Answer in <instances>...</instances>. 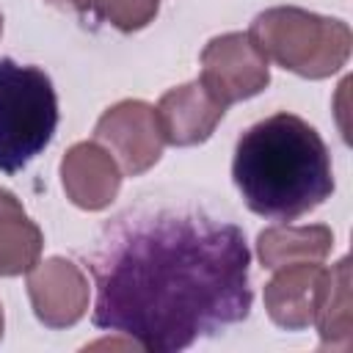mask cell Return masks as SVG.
I'll return each mask as SVG.
<instances>
[{
	"label": "cell",
	"instance_id": "obj_1",
	"mask_svg": "<svg viewBox=\"0 0 353 353\" xmlns=\"http://www.w3.org/2000/svg\"><path fill=\"white\" fill-rule=\"evenodd\" d=\"M251 251L234 223L201 212L121 215L91 259L94 325L176 353L251 312Z\"/></svg>",
	"mask_w": 353,
	"mask_h": 353
},
{
	"label": "cell",
	"instance_id": "obj_2",
	"mask_svg": "<svg viewBox=\"0 0 353 353\" xmlns=\"http://www.w3.org/2000/svg\"><path fill=\"white\" fill-rule=\"evenodd\" d=\"M232 176L248 210L273 221H295L334 193L328 146L295 113L251 124L237 138Z\"/></svg>",
	"mask_w": 353,
	"mask_h": 353
},
{
	"label": "cell",
	"instance_id": "obj_3",
	"mask_svg": "<svg viewBox=\"0 0 353 353\" xmlns=\"http://www.w3.org/2000/svg\"><path fill=\"white\" fill-rule=\"evenodd\" d=\"M248 36L265 58L309 80H323L339 72L353 47L347 22L295 6H279L256 14Z\"/></svg>",
	"mask_w": 353,
	"mask_h": 353
},
{
	"label": "cell",
	"instance_id": "obj_4",
	"mask_svg": "<svg viewBox=\"0 0 353 353\" xmlns=\"http://www.w3.org/2000/svg\"><path fill=\"white\" fill-rule=\"evenodd\" d=\"M58 127V94L39 66L0 58V171L17 174L47 149Z\"/></svg>",
	"mask_w": 353,
	"mask_h": 353
},
{
	"label": "cell",
	"instance_id": "obj_5",
	"mask_svg": "<svg viewBox=\"0 0 353 353\" xmlns=\"http://www.w3.org/2000/svg\"><path fill=\"white\" fill-rule=\"evenodd\" d=\"M199 83L223 105L251 99L270 83V66L248 33H223L201 50Z\"/></svg>",
	"mask_w": 353,
	"mask_h": 353
},
{
	"label": "cell",
	"instance_id": "obj_6",
	"mask_svg": "<svg viewBox=\"0 0 353 353\" xmlns=\"http://www.w3.org/2000/svg\"><path fill=\"white\" fill-rule=\"evenodd\" d=\"M94 141L113 154L127 176L149 171L165 143L154 108L141 99H124L108 108L94 127Z\"/></svg>",
	"mask_w": 353,
	"mask_h": 353
},
{
	"label": "cell",
	"instance_id": "obj_7",
	"mask_svg": "<svg viewBox=\"0 0 353 353\" xmlns=\"http://www.w3.org/2000/svg\"><path fill=\"white\" fill-rule=\"evenodd\" d=\"M28 295L47 328H69L88 309V279L63 256H50L28 270Z\"/></svg>",
	"mask_w": 353,
	"mask_h": 353
},
{
	"label": "cell",
	"instance_id": "obj_8",
	"mask_svg": "<svg viewBox=\"0 0 353 353\" xmlns=\"http://www.w3.org/2000/svg\"><path fill=\"white\" fill-rule=\"evenodd\" d=\"M328 270L317 262H295L276 268V276L265 284V309L270 320L287 331H301L314 323L325 290Z\"/></svg>",
	"mask_w": 353,
	"mask_h": 353
},
{
	"label": "cell",
	"instance_id": "obj_9",
	"mask_svg": "<svg viewBox=\"0 0 353 353\" xmlns=\"http://www.w3.org/2000/svg\"><path fill=\"white\" fill-rule=\"evenodd\" d=\"M163 141L171 146H196L204 143L218 121L223 119L226 108L199 83H185L165 91L154 108Z\"/></svg>",
	"mask_w": 353,
	"mask_h": 353
},
{
	"label": "cell",
	"instance_id": "obj_10",
	"mask_svg": "<svg viewBox=\"0 0 353 353\" xmlns=\"http://www.w3.org/2000/svg\"><path fill=\"white\" fill-rule=\"evenodd\" d=\"M61 182L69 201L80 210H105L121 188V171L102 143L83 141L63 154Z\"/></svg>",
	"mask_w": 353,
	"mask_h": 353
},
{
	"label": "cell",
	"instance_id": "obj_11",
	"mask_svg": "<svg viewBox=\"0 0 353 353\" xmlns=\"http://www.w3.org/2000/svg\"><path fill=\"white\" fill-rule=\"evenodd\" d=\"M41 229L28 218L22 201L0 188V276L28 273L41 256Z\"/></svg>",
	"mask_w": 353,
	"mask_h": 353
},
{
	"label": "cell",
	"instance_id": "obj_12",
	"mask_svg": "<svg viewBox=\"0 0 353 353\" xmlns=\"http://www.w3.org/2000/svg\"><path fill=\"white\" fill-rule=\"evenodd\" d=\"M334 245V232L323 223L312 226H270L256 237V256L276 270L295 262H320Z\"/></svg>",
	"mask_w": 353,
	"mask_h": 353
},
{
	"label": "cell",
	"instance_id": "obj_13",
	"mask_svg": "<svg viewBox=\"0 0 353 353\" xmlns=\"http://www.w3.org/2000/svg\"><path fill=\"white\" fill-rule=\"evenodd\" d=\"M314 325L320 331V345L331 350H347L353 342L350 320V259L342 256L325 279L320 306L314 312Z\"/></svg>",
	"mask_w": 353,
	"mask_h": 353
},
{
	"label": "cell",
	"instance_id": "obj_14",
	"mask_svg": "<svg viewBox=\"0 0 353 353\" xmlns=\"http://www.w3.org/2000/svg\"><path fill=\"white\" fill-rule=\"evenodd\" d=\"M47 3L94 22H108L121 33L146 28L160 11V0H47Z\"/></svg>",
	"mask_w": 353,
	"mask_h": 353
},
{
	"label": "cell",
	"instance_id": "obj_15",
	"mask_svg": "<svg viewBox=\"0 0 353 353\" xmlns=\"http://www.w3.org/2000/svg\"><path fill=\"white\" fill-rule=\"evenodd\" d=\"M0 336H3V306H0Z\"/></svg>",
	"mask_w": 353,
	"mask_h": 353
},
{
	"label": "cell",
	"instance_id": "obj_16",
	"mask_svg": "<svg viewBox=\"0 0 353 353\" xmlns=\"http://www.w3.org/2000/svg\"><path fill=\"white\" fill-rule=\"evenodd\" d=\"M0 33H3V14H0Z\"/></svg>",
	"mask_w": 353,
	"mask_h": 353
}]
</instances>
